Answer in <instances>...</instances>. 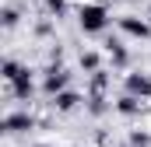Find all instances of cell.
<instances>
[{
  "instance_id": "277c9868",
  "label": "cell",
  "mask_w": 151,
  "mask_h": 147,
  "mask_svg": "<svg viewBox=\"0 0 151 147\" xmlns=\"http://www.w3.org/2000/svg\"><path fill=\"white\" fill-rule=\"evenodd\" d=\"M63 81H67L63 74H60V77H49V81H46V88H49V91H56V88H63Z\"/></svg>"
},
{
  "instance_id": "7a4b0ae2",
  "label": "cell",
  "mask_w": 151,
  "mask_h": 147,
  "mask_svg": "<svg viewBox=\"0 0 151 147\" xmlns=\"http://www.w3.org/2000/svg\"><path fill=\"white\" fill-rule=\"evenodd\" d=\"M130 91H141V95H148V91H151V81H148V77H130Z\"/></svg>"
},
{
  "instance_id": "5b68a950",
  "label": "cell",
  "mask_w": 151,
  "mask_h": 147,
  "mask_svg": "<svg viewBox=\"0 0 151 147\" xmlns=\"http://www.w3.org/2000/svg\"><path fill=\"white\" fill-rule=\"evenodd\" d=\"M56 102H60V109H74V102H77V98H74V95H60Z\"/></svg>"
},
{
  "instance_id": "6da1fadb",
  "label": "cell",
  "mask_w": 151,
  "mask_h": 147,
  "mask_svg": "<svg viewBox=\"0 0 151 147\" xmlns=\"http://www.w3.org/2000/svg\"><path fill=\"white\" fill-rule=\"evenodd\" d=\"M81 28L84 32H102L106 28V11L102 7H81Z\"/></svg>"
},
{
  "instance_id": "3957f363",
  "label": "cell",
  "mask_w": 151,
  "mask_h": 147,
  "mask_svg": "<svg viewBox=\"0 0 151 147\" xmlns=\"http://www.w3.org/2000/svg\"><path fill=\"white\" fill-rule=\"evenodd\" d=\"M123 28H127V32H134V35H148V25H141V21H130V18L123 21Z\"/></svg>"
},
{
  "instance_id": "8992f818",
  "label": "cell",
  "mask_w": 151,
  "mask_h": 147,
  "mask_svg": "<svg viewBox=\"0 0 151 147\" xmlns=\"http://www.w3.org/2000/svg\"><path fill=\"white\" fill-rule=\"evenodd\" d=\"M49 7L53 11H63V0H49Z\"/></svg>"
}]
</instances>
